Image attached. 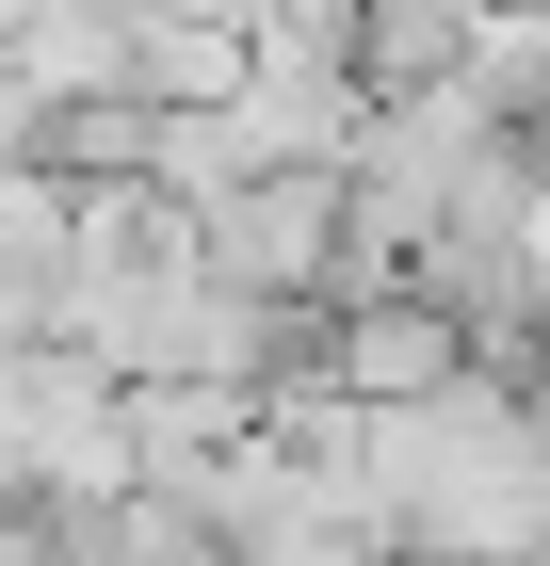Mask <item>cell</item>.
Instances as JSON below:
<instances>
[{"label": "cell", "mask_w": 550, "mask_h": 566, "mask_svg": "<svg viewBox=\"0 0 550 566\" xmlns=\"http://www.w3.org/2000/svg\"><path fill=\"white\" fill-rule=\"evenodd\" d=\"M469 33H486V0H373V33H356V65H373V97L405 82H454Z\"/></svg>", "instance_id": "obj_4"}, {"label": "cell", "mask_w": 550, "mask_h": 566, "mask_svg": "<svg viewBox=\"0 0 550 566\" xmlns=\"http://www.w3.org/2000/svg\"><path fill=\"white\" fill-rule=\"evenodd\" d=\"M0 485H146V437H129V373L82 340H0Z\"/></svg>", "instance_id": "obj_1"}, {"label": "cell", "mask_w": 550, "mask_h": 566, "mask_svg": "<svg viewBox=\"0 0 550 566\" xmlns=\"http://www.w3.org/2000/svg\"><path fill=\"white\" fill-rule=\"evenodd\" d=\"M324 356H340V389H356V405H422V389H454V373H486V340H469V324H454V307L422 292V275L356 292Z\"/></svg>", "instance_id": "obj_3"}, {"label": "cell", "mask_w": 550, "mask_h": 566, "mask_svg": "<svg viewBox=\"0 0 550 566\" xmlns=\"http://www.w3.org/2000/svg\"><path fill=\"white\" fill-rule=\"evenodd\" d=\"M195 243H211V275H243V292L340 307L356 292V178L340 163H259L227 211H195Z\"/></svg>", "instance_id": "obj_2"}]
</instances>
